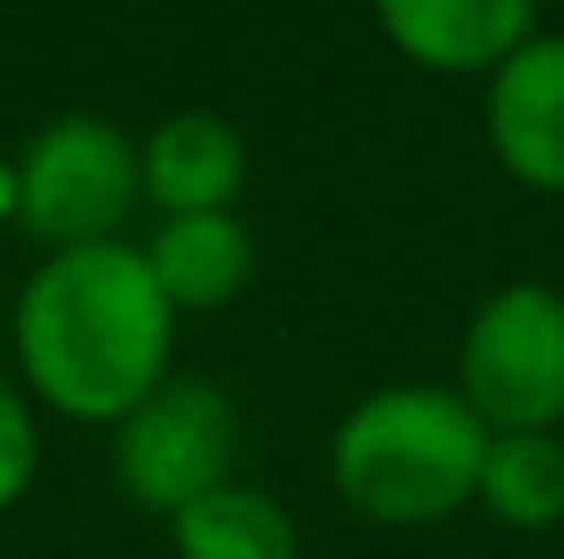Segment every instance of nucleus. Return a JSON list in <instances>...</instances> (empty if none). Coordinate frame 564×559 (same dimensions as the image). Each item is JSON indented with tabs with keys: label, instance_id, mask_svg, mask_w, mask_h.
I'll return each mask as SVG.
<instances>
[{
	"label": "nucleus",
	"instance_id": "nucleus-1",
	"mask_svg": "<svg viewBox=\"0 0 564 559\" xmlns=\"http://www.w3.org/2000/svg\"><path fill=\"white\" fill-rule=\"evenodd\" d=\"M12 343L48 409L120 428L169 379L174 308L139 247H66L31 271L12 308Z\"/></svg>",
	"mask_w": 564,
	"mask_h": 559
},
{
	"label": "nucleus",
	"instance_id": "nucleus-2",
	"mask_svg": "<svg viewBox=\"0 0 564 559\" xmlns=\"http://www.w3.org/2000/svg\"><path fill=\"white\" fill-rule=\"evenodd\" d=\"M487 421L445 385H384L330 439V482L367 524H438L463 512L487 463Z\"/></svg>",
	"mask_w": 564,
	"mask_h": 559
},
{
	"label": "nucleus",
	"instance_id": "nucleus-3",
	"mask_svg": "<svg viewBox=\"0 0 564 559\" xmlns=\"http://www.w3.org/2000/svg\"><path fill=\"white\" fill-rule=\"evenodd\" d=\"M456 391L487 433H553L564 421V295L510 283L463 331Z\"/></svg>",
	"mask_w": 564,
	"mask_h": 559
},
{
	"label": "nucleus",
	"instance_id": "nucleus-4",
	"mask_svg": "<svg viewBox=\"0 0 564 559\" xmlns=\"http://www.w3.org/2000/svg\"><path fill=\"white\" fill-rule=\"evenodd\" d=\"M139 186V151L127 132L102 115H61L19 157V223L55 252L97 247L115 241Z\"/></svg>",
	"mask_w": 564,
	"mask_h": 559
},
{
	"label": "nucleus",
	"instance_id": "nucleus-5",
	"mask_svg": "<svg viewBox=\"0 0 564 559\" xmlns=\"http://www.w3.org/2000/svg\"><path fill=\"white\" fill-rule=\"evenodd\" d=\"M240 421L223 385L163 379L115 433V475L144 512H186L193 499L228 487Z\"/></svg>",
	"mask_w": 564,
	"mask_h": 559
},
{
	"label": "nucleus",
	"instance_id": "nucleus-6",
	"mask_svg": "<svg viewBox=\"0 0 564 559\" xmlns=\"http://www.w3.org/2000/svg\"><path fill=\"white\" fill-rule=\"evenodd\" d=\"M487 132L522 186L564 193V36H529L492 66Z\"/></svg>",
	"mask_w": 564,
	"mask_h": 559
},
{
	"label": "nucleus",
	"instance_id": "nucleus-7",
	"mask_svg": "<svg viewBox=\"0 0 564 559\" xmlns=\"http://www.w3.org/2000/svg\"><path fill=\"white\" fill-rule=\"evenodd\" d=\"M372 12L426 73H492L534 31V0H372Z\"/></svg>",
	"mask_w": 564,
	"mask_h": 559
},
{
	"label": "nucleus",
	"instance_id": "nucleus-8",
	"mask_svg": "<svg viewBox=\"0 0 564 559\" xmlns=\"http://www.w3.org/2000/svg\"><path fill=\"white\" fill-rule=\"evenodd\" d=\"M139 181L169 217H205L228 211L247 186V144L240 132L210 109L169 115L139 151Z\"/></svg>",
	"mask_w": 564,
	"mask_h": 559
},
{
	"label": "nucleus",
	"instance_id": "nucleus-9",
	"mask_svg": "<svg viewBox=\"0 0 564 559\" xmlns=\"http://www.w3.org/2000/svg\"><path fill=\"white\" fill-rule=\"evenodd\" d=\"M156 289L174 313H210L228 295H240L252 277V241L228 211L205 217H163V229L144 247Z\"/></svg>",
	"mask_w": 564,
	"mask_h": 559
},
{
	"label": "nucleus",
	"instance_id": "nucleus-10",
	"mask_svg": "<svg viewBox=\"0 0 564 559\" xmlns=\"http://www.w3.org/2000/svg\"><path fill=\"white\" fill-rule=\"evenodd\" d=\"M174 524V553L181 559H301L289 512L259 494V487H217V494L193 499Z\"/></svg>",
	"mask_w": 564,
	"mask_h": 559
},
{
	"label": "nucleus",
	"instance_id": "nucleus-11",
	"mask_svg": "<svg viewBox=\"0 0 564 559\" xmlns=\"http://www.w3.org/2000/svg\"><path fill=\"white\" fill-rule=\"evenodd\" d=\"M475 499L510 529L564 524V445L553 433H492Z\"/></svg>",
	"mask_w": 564,
	"mask_h": 559
},
{
	"label": "nucleus",
	"instance_id": "nucleus-12",
	"mask_svg": "<svg viewBox=\"0 0 564 559\" xmlns=\"http://www.w3.org/2000/svg\"><path fill=\"white\" fill-rule=\"evenodd\" d=\"M36 463H43V445H36L31 404L0 379V512H12V505L31 494Z\"/></svg>",
	"mask_w": 564,
	"mask_h": 559
},
{
	"label": "nucleus",
	"instance_id": "nucleus-13",
	"mask_svg": "<svg viewBox=\"0 0 564 559\" xmlns=\"http://www.w3.org/2000/svg\"><path fill=\"white\" fill-rule=\"evenodd\" d=\"M19 217V169L0 157V223H12Z\"/></svg>",
	"mask_w": 564,
	"mask_h": 559
}]
</instances>
